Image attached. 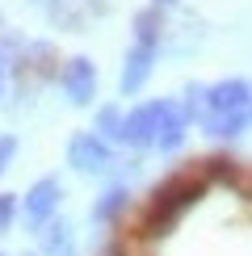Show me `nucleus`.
Returning <instances> with one entry per match:
<instances>
[{"label": "nucleus", "mask_w": 252, "mask_h": 256, "mask_svg": "<svg viewBox=\"0 0 252 256\" xmlns=\"http://www.w3.org/2000/svg\"><path fill=\"white\" fill-rule=\"evenodd\" d=\"M202 189H206V176H198V172H185V176L164 180V185L156 189L147 214H143V236H164V231L176 222V214H181Z\"/></svg>", "instance_id": "obj_1"}, {"label": "nucleus", "mask_w": 252, "mask_h": 256, "mask_svg": "<svg viewBox=\"0 0 252 256\" xmlns=\"http://www.w3.org/2000/svg\"><path fill=\"white\" fill-rule=\"evenodd\" d=\"M164 110H168V101L139 105L134 114H126V118H122L118 138H122V143H130V147H147V143H156V134H160V122H164Z\"/></svg>", "instance_id": "obj_2"}, {"label": "nucleus", "mask_w": 252, "mask_h": 256, "mask_svg": "<svg viewBox=\"0 0 252 256\" xmlns=\"http://www.w3.org/2000/svg\"><path fill=\"white\" fill-rule=\"evenodd\" d=\"M206 110L210 114H240L252 110V84L248 80H218L206 88Z\"/></svg>", "instance_id": "obj_3"}, {"label": "nucleus", "mask_w": 252, "mask_h": 256, "mask_svg": "<svg viewBox=\"0 0 252 256\" xmlns=\"http://www.w3.org/2000/svg\"><path fill=\"white\" fill-rule=\"evenodd\" d=\"M59 80H63V92L76 105H88L92 92H97V68H92L88 59H68L63 72H59Z\"/></svg>", "instance_id": "obj_4"}, {"label": "nucleus", "mask_w": 252, "mask_h": 256, "mask_svg": "<svg viewBox=\"0 0 252 256\" xmlns=\"http://www.w3.org/2000/svg\"><path fill=\"white\" fill-rule=\"evenodd\" d=\"M68 160L80 172H101V168H110V147H105L97 134H76L68 143Z\"/></svg>", "instance_id": "obj_5"}, {"label": "nucleus", "mask_w": 252, "mask_h": 256, "mask_svg": "<svg viewBox=\"0 0 252 256\" xmlns=\"http://www.w3.org/2000/svg\"><path fill=\"white\" fill-rule=\"evenodd\" d=\"M55 206H59V180L46 176V180H38V185L26 194V218H30V227H46V218L55 214Z\"/></svg>", "instance_id": "obj_6"}, {"label": "nucleus", "mask_w": 252, "mask_h": 256, "mask_svg": "<svg viewBox=\"0 0 252 256\" xmlns=\"http://www.w3.org/2000/svg\"><path fill=\"white\" fill-rule=\"evenodd\" d=\"M101 0H46V13H50V21L55 26H63V30H80L84 21H88L92 13H101Z\"/></svg>", "instance_id": "obj_7"}, {"label": "nucleus", "mask_w": 252, "mask_h": 256, "mask_svg": "<svg viewBox=\"0 0 252 256\" xmlns=\"http://www.w3.org/2000/svg\"><path fill=\"white\" fill-rule=\"evenodd\" d=\"M152 63H156V46H139V42H134V46L126 50V68H122V92H126V97L139 92L143 84H147Z\"/></svg>", "instance_id": "obj_8"}, {"label": "nucleus", "mask_w": 252, "mask_h": 256, "mask_svg": "<svg viewBox=\"0 0 252 256\" xmlns=\"http://www.w3.org/2000/svg\"><path fill=\"white\" fill-rule=\"evenodd\" d=\"M185 122H189V114L176 110V105H168L164 122H160V134H156V147H160V152H176L181 138H185Z\"/></svg>", "instance_id": "obj_9"}, {"label": "nucleus", "mask_w": 252, "mask_h": 256, "mask_svg": "<svg viewBox=\"0 0 252 256\" xmlns=\"http://www.w3.org/2000/svg\"><path fill=\"white\" fill-rule=\"evenodd\" d=\"M252 122V110H240V114H206V130L218 134V138H231L240 130H248Z\"/></svg>", "instance_id": "obj_10"}, {"label": "nucleus", "mask_w": 252, "mask_h": 256, "mask_svg": "<svg viewBox=\"0 0 252 256\" xmlns=\"http://www.w3.org/2000/svg\"><path fill=\"white\" fill-rule=\"evenodd\" d=\"M160 34H164L160 8H143V13H134V38H139V46H156Z\"/></svg>", "instance_id": "obj_11"}, {"label": "nucleus", "mask_w": 252, "mask_h": 256, "mask_svg": "<svg viewBox=\"0 0 252 256\" xmlns=\"http://www.w3.org/2000/svg\"><path fill=\"white\" fill-rule=\"evenodd\" d=\"M122 206H126V189H122V185H114V189H105V198L97 202V210H92V218H97V222H110V218L118 214Z\"/></svg>", "instance_id": "obj_12"}, {"label": "nucleus", "mask_w": 252, "mask_h": 256, "mask_svg": "<svg viewBox=\"0 0 252 256\" xmlns=\"http://www.w3.org/2000/svg\"><path fill=\"white\" fill-rule=\"evenodd\" d=\"M97 130H101V134H114V138H118V130H122V114L114 110V105H105V110L97 114Z\"/></svg>", "instance_id": "obj_13"}, {"label": "nucleus", "mask_w": 252, "mask_h": 256, "mask_svg": "<svg viewBox=\"0 0 252 256\" xmlns=\"http://www.w3.org/2000/svg\"><path fill=\"white\" fill-rule=\"evenodd\" d=\"M13 152H17V138H13V134H0V172L8 168V160H13Z\"/></svg>", "instance_id": "obj_14"}, {"label": "nucleus", "mask_w": 252, "mask_h": 256, "mask_svg": "<svg viewBox=\"0 0 252 256\" xmlns=\"http://www.w3.org/2000/svg\"><path fill=\"white\" fill-rule=\"evenodd\" d=\"M8 218H13V198H0V227H8Z\"/></svg>", "instance_id": "obj_15"}, {"label": "nucleus", "mask_w": 252, "mask_h": 256, "mask_svg": "<svg viewBox=\"0 0 252 256\" xmlns=\"http://www.w3.org/2000/svg\"><path fill=\"white\" fill-rule=\"evenodd\" d=\"M160 4H172V0H156V8H160Z\"/></svg>", "instance_id": "obj_16"}]
</instances>
